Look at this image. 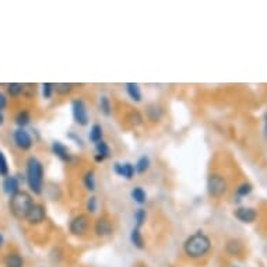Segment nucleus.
I'll use <instances>...</instances> for the list:
<instances>
[{"instance_id": "nucleus-5", "label": "nucleus", "mask_w": 267, "mask_h": 267, "mask_svg": "<svg viewBox=\"0 0 267 267\" xmlns=\"http://www.w3.org/2000/svg\"><path fill=\"white\" fill-rule=\"evenodd\" d=\"M91 225L89 214H77L69 221V232L76 238H83L87 235Z\"/></svg>"}, {"instance_id": "nucleus-19", "label": "nucleus", "mask_w": 267, "mask_h": 267, "mask_svg": "<svg viewBox=\"0 0 267 267\" xmlns=\"http://www.w3.org/2000/svg\"><path fill=\"white\" fill-rule=\"evenodd\" d=\"M125 120H126V123L130 127H140L144 123V118H143V115L139 111L127 112V115L125 116Z\"/></svg>"}, {"instance_id": "nucleus-33", "label": "nucleus", "mask_w": 267, "mask_h": 267, "mask_svg": "<svg viewBox=\"0 0 267 267\" xmlns=\"http://www.w3.org/2000/svg\"><path fill=\"white\" fill-rule=\"evenodd\" d=\"M86 210H87L89 214L96 213V210H98V200H96L95 196H89V200L86 203Z\"/></svg>"}, {"instance_id": "nucleus-15", "label": "nucleus", "mask_w": 267, "mask_h": 267, "mask_svg": "<svg viewBox=\"0 0 267 267\" xmlns=\"http://www.w3.org/2000/svg\"><path fill=\"white\" fill-rule=\"evenodd\" d=\"M125 89H126V94L132 101H134V102H141L143 94H141L140 86H139L137 83H126V84H125Z\"/></svg>"}, {"instance_id": "nucleus-13", "label": "nucleus", "mask_w": 267, "mask_h": 267, "mask_svg": "<svg viewBox=\"0 0 267 267\" xmlns=\"http://www.w3.org/2000/svg\"><path fill=\"white\" fill-rule=\"evenodd\" d=\"M112 156V150L109 144L105 140L99 141L95 144V154H94V161L95 163H104Z\"/></svg>"}, {"instance_id": "nucleus-35", "label": "nucleus", "mask_w": 267, "mask_h": 267, "mask_svg": "<svg viewBox=\"0 0 267 267\" xmlns=\"http://www.w3.org/2000/svg\"><path fill=\"white\" fill-rule=\"evenodd\" d=\"M263 120H265V126H263V133H265V137H266V140H267V112L265 113V118H263Z\"/></svg>"}, {"instance_id": "nucleus-31", "label": "nucleus", "mask_w": 267, "mask_h": 267, "mask_svg": "<svg viewBox=\"0 0 267 267\" xmlns=\"http://www.w3.org/2000/svg\"><path fill=\"white\" fill-rule=\"evenodd\" d=\"M8 163H7V158L4 156V153L0 150V177H3V178H6L8 177Z\"/></svg>"}, {"instance_id": "nucleus-11", "label": "nucleus", "mask_w": 267, "mask_h": 267, "mask_svg": "<svg viewBox=\"0 0 267 267\" xmlns=\"http://www.w3.org/2000/svg\"><path fill=\"white\" fill-rule=\"evenodd\" d=\"M234 215L241 223L252 224L256 221V218H258L259 214H258V210L253 207H238L234 211Z\"/></svg>"}, {"instance_id": "nucleus-20", "label": "nucleus", "mask_w": 267, "mask_h": 267, "mask_svg": "<svg viewBox=\"0 0 267 267\" xmlns=\"http://www.w3.org/2000/svg\"><path fill=\"white\" fill-rule=\"evenodd\" d=\"M150 167H151V160H150L149 156H141L136 164H134V170H136V174L137 175H144L146 172L149 171Z\"/></svg>"}, {"instance_id": "nucleus-30", "label": "nucleus", "mask_w": 267, "mask_h": 267, "mask_svg": "<svg viewBox=\"0 0 267 267\" xmlns=\"http://www.w3.org/2000/svg\"><path fill=\"white\" fill-rule=\"evenodd\" d=\"M7 92L8 95L13 98H18L24 94V84L21 83H10L7 84Z\"/></svg>"}, {"instance_id": "nucleus-2", "label": "nucleus", "mask_w": 267, "mask_h": 267, "mask_svg": "<svg viewBox=\"0 0 267 267\" xmlns=\"http://www.w3.org/2000/svg\"><path fill=\"white\" fill-rule=\"evenodd\" d=\"M44 178L45 171L42 163L37 157H30L25 163V180L34 194H41L44 192Z\"/></svg>"}, {"instance_id": "nucleus-18", "label": "nucleus", "mask_w": 267, "mask_h": 267, "mask_svg": "<svg viewBox=\"0 0 267 267\" xmlns=\"http://www.w3.org/2000/svg\"><path fill=\"white\" fill-rule=\"evenodd\" d=\"M130 242H132V245H133L136 249H139V251H143V249L146 248L144 237H143L141 231L139 230V228H136V227H133L132 231H130Z\"/></svg>"}, {"instance_id": "nucleus-1", "label": "nucleus", "mask_w": 267, "mask_h": 267, "mask_svg": "<svg viewBox=\"0 0 267 267\" xmlns=\"http://www.w3.org/2000/svg\"><path fill=\"white\" fill-rule=\"evenodd\" d=\"M211 249V239L203 231H196L183 242V252L190 259H201Z\"/></svg>"}, {"instance_id": "nucleus-24", "label": "nucleus", "mask_w": 267, "mask_h": 267, "mask_svg": "<svg viewBox=\"0 0 267 267\" xmlns=\"http://www.w3.org/2000/svg\"><path fill=\"white\" fill-rule=\"evenodd\" d=\"M130 196H132V199H133L134 203H137V204H146V201H147V193L146 190L140 187V186H136L132 189V192H130Z\"/></svg>"}, {"instance_id": "nucleus-23", "label": "nucleus", "mask_w": 267, "mask_h": 267, "mask_svg": "<svg viewBox=\"0 0 267 267\" xmlns=\"http://www.w3.org/2000/svg\"><path fill=\"white\" fill-rule=\"evenodd\" d=\"M83 185H84V187H86L89 192H94V190H95V172L92 171V170H89V171H87L83 175Z\"/></svg>"}, {"instance_id": "nucleus-8", "label": "nucleus", "mask_w": 267, "mask_h": 267, "mask_svg": "<svg viewBox=\"0 0 267 267\" xmlns=\"http://www.w3.org/2000/svg\"><path fill=\"white\" fill-rule=\"evenodd\" d=\"M94 234L96 238H108L113 234L112 221L106 215H101L96 218L94 223Z\"/></svg>"}, {"instance_id": "nucleus-21", "label": "nucleus", "mask_w": 267, "mask_h": 267, "mask_svg": "<svg viewBox=\"0 0 267 267\" xmlns=\"http://www.w3.org/2000/svg\"><path fill=\"white\" fill-rule=\"evenodd\" d=\"M89 139L91 143H99V141L104 140V129L99 123H94L92 126L89 127Z\"/></svg>"}, {"instance_id": "nucleus-25", "label": "nucleus", "mask_w": 267, "mask_h": 267, "mask_svg": "<svg viewBox=\"0 0 267 267\" xmlns=\"http://www.w3.org/2000/svg\"><path fill=\"white\" fill-rule=\"evenodd\" d=\"M14 122L15 125L20 127V129H25L27 125H30L31 113L28 111H25V109H22V111H20L17 115H15Z\"/></svg>"}, {"instance_id": "nucleus-22", "label": "nucleus", "mask_w": 267, "mask_h": 267, "mask_svg": "<svg viewBox=\"0 0 267 267\" xmlns=\"http://www.w3.org/2000/svg\"><path fill=\"white\" fill-rule=\"evenodd\" d=\"M244 251V246L242 242L239 239H230L227 244H225V252L228 253L230 256H238L241 255Z\"/></svg>"}, {"instance_id": "nucleus-14", "label": "nucleus", "mask_w": 267, "mask_h": 267, "mask_svg": "<svg viewBox=\"0 0 267 267\" xmlns=\"http://www.w3.org/2000/svg\"><path fill=\"white\" fill-rule=\"evenodd\" d=\"M3 190L8 196H13L17 192H20V179L14 175H8L3 179Z\"/></svg>"}, {"instance_id": "nucleus-6", "label": "nucleus", "mask_w": 267, "mask_h": 267, "mask_svg": "<svg viewBox=\"0 0 267 267\" xmlns=\"http://www.w3.org/2000/svg\"><path fill=\"white\" fill-rule=\"evenodd\" d=\"M72 115L76 125L79 126H87L89 123V113L86 101L82 98H76L72 101Z\"/></svg>"}, {"instance_id": "nucleus-32", "label": "nucleus", "mask_w": 267, "mask_h": 267, "mask_svg": "<svg viewBox=\"0 0 267 267\" xmlns=\"http://www.w3.org/2000/svg\"><path fill=\"white\" fill-rule=\"evenodd\" d=\"M42 96L45 99H51L55 92V84L53 83H44L42 86Z\"/></svg>"}, {"instance_id": "nucleus-9", "label": "nucleus", "mask_w": 267, "mask_h": 267, "mask_svg": "<svg viewBox=\"0 0 267 267\" xmlns=\"http://www.w3.org/2000/svg\"><path fill=\"white\" fill-rule=\"evenodd\" d=\"M46 218V208L41 203H34V206L31 207L30 213L27 215L25 221L30 225H41Z\"/></svg>"}, {"instance_id": "nucleus-27", "label": "nucleus", "mask_w": 267, "mask_h": 267, "mask_svg": "<svg viewBox=\"0 0 267 267\" xmlns=\"http://www.w3.org/2000/svg\"><path fill=\"white\" fill-rule=\"evenodd\" d=\"M133 220H134V227L139 228V230H141V227H143V225L146 224V221H147V211H146L143 207H139L136 211H134Z\"/></svg>"}, {"instance_id": "nucleus-37", "label": "nucleus", "mask_w": 267, "mask_h": 267, "mask_svg": "<svg viewBox=\"0 0 267 267\" xmlns=\"http://www.w3.org/2000/svg\"><path fill=\"white\" fill-rule=\"evenodd\" d=\"M3 242H4V238H3V235L0 234V248L3 246Z\"/></svg>"}, {"instance_id": "nucleus-26", "label": "nucleus", "mask_w": 267, "mask_h": 267, "mask_svg": "<svg viewBox=\"0 0 267 267\" xmlns=\"http://www.w3.org/2000/svg\"><path fill=\"white\" fill-rule=\"evenodd\" d=\"M73 89H75V84H72V83H56L55 84V92L60 96L70 95Z\"/></svg>"}, {"instance_id": "nucleus-28", "label": "nucleus", "mask_w": 267, "mask_h": 267, "mask_svg": "<svg viewBox=\"0 0 267 267\" xmlns=\"http://www.w3.org/2000/svg\"><path fill=\"white\" fill-rule=\"evenodd\" d=\"M253 190V186L252 183H249V182H242L241 185H238L237 190H235V196H237V200L239 201L242 197H246V196H249Z\"/></svg>"}, {"instance_id": "nucleus-12", "label": "nucleus", "mask_w": 267, "mask_h": 267, "mask_svg": "<svg viewBox=\"0 0 267 267\" xmlns=\"http://www.w3.org/2000/svg\"><path fill=\"white\" fill-rule=\"evenodd\" d=\"M113 172L118 177H122V178L127 179V180L133 179L134 175H136L134 164L132 163H115L113 164Z\"/></svg>"}, {"instance_id": "nucleus-16", "label": "nucleus", "mask_w": 267, "mask_h": 267, "mask_svg": "<svg viewBox=\"0 0 267 267\" xmlns=\"http://www.w3.org/2000/svg\"><path fill=\"white\" fill-rule=\"evenodd\" d=\"M164 115V108L160 104H150L147 105V109H146V116L151 122H158L160 119L163 118Z\"/></svg>"}, {"instance_id": "nucleus-36", "label": "nucleus", "mask_w": 267, "mask_h": 267, "mask_svg": "<svg viewBox=\"0 0 267 267\" xmlns=\"http://www.w3.org/2000/svg\"><path fill=\"white\" fill-rule=\"evenodd\" d=\"M3 123H4V116H3V113L0 112V126H1Z\"/></svg>"}, {"instance_id": "nucleus-34", "label": "nucleus", "mask_w": 267, "mask_h": 267, "mask_svg": "<svg viewBox=\"0 0 267 267\" xmlns=\"http://www.w3.org/2000/svg\"><path fill=\"white\" fill-rule=\"evenodd\" d=\"M6 106H7V98L3 92H0V112L3 111Z\"/></svg>"}, {"instance_id": "nucleus-10", "label": "nucleus", "mask_w": 267, "mask_h": 267, "mask_svg": "<svg viewBox=\"0 0 267 267\" xmlns=\"http://www.w3.org/2000/svg\"><path fill=\"white\" fill-rule=\"evenodd\" d=\"M51 150H52V154L55 157H58L62 163L70 164L73 161V154L70 153V150L67 149L66 144H63L62 141L55 140L51 144Z\"/></svg>"}, {"instance_id": "nucleus-17", "label": "nucleus", "mask_w": 267, "mask_h": 267, "mask_svg": "<svg viewBox=\"0 0 267 267\" xmlns=\"http://www.w3.org/2000/svg\"><path fill=\"white\" fill-rule=\"evenodd\" d=\"M4 267H24V259L20 253L10 252L3 259Z\"/></svg>"}, {"instance_id": "nucleus-4", "label": "nucleus", "mask_w": 267, "mask_h": 267, "mask_svg": "<svg viewBox=\"0 0 267 267\" xmlns=\"http://www.w3.org/2000/svg\"><path fill=\"white\" fill-rule=\"evenodd\" d=\"M228 190L227 179L221 174H211L207 178V192L213 199H221Z\"/></svg>"}, {"instance_id": "nucleus-3", "label": "nucleus", "mask_w": 267, "mask_h": 267, "mask_svg": "<svg viewBox=\"0 0 267 267\" xmlns=\"http://www.w3.org/2000/svg\"><path fill=\"white\" fill-rule=\"evenodd\" d=\"M34 199L30 193L25 192V190H20L13 196H10V200H8V210L11 215L17 218V220H25L27 215L30 213L31 207L34 206Z\"/></svg>"}, {"instance_id": "nucleus-7", "label": "nucleus", "mask_w": 267, "mask_h": 267, "mask_svg": "<svg viewBox=\"0 0 267 267\" xmlns=\"http://www.w3.org/2000/svg\"><path fill=\"white\" fill-rule=\"evenodd\" d=\"M13 141H14L15 147L21 151H30L34 146V140L31 137L30 132L25 129H20V127L13 132Z\"/></svg>"}, {"instance_id": "nucleus-29", "label": "nucleus", "mask_w": 267, "mask_h": 267, "mask_svg": "<svg viewBox=\"0 0 267 267\" xmlns=\"http://www.w3.org/2000/svg\"><path fill=\"white\" fill-rule=\"evenodd\" d=\"M98 105H99V111L102 112L105 116H111L113 109H112V102H111V99H109V96H106V95L99 96Z\"/></svg>"}]
</instances>
